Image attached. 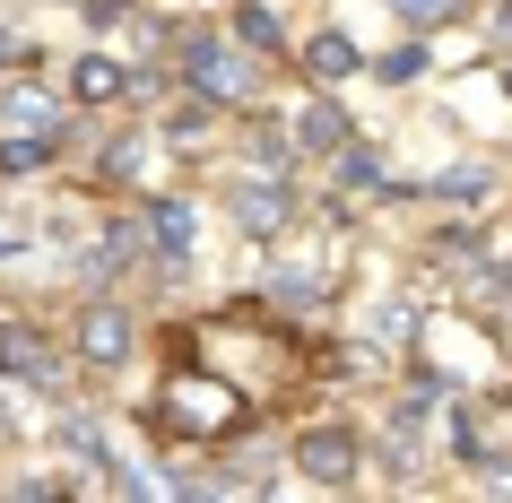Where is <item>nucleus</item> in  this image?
<instances>
[{"label": "nucleus", "mask_w": 512, "mask_h": 503, "mask_svg": "<svg viewBox=\"0 0 512 503\" xmlns=\"http://www.w3.org/2000/svg\"><path fill=\"white\" fill-rule=\"evenodd\" d=\"M53 165V131L44 139H0V174H44Z\"/></svg>", "instance_id": "nucleus-14"}, {"label": "nucleus", "mask_w": 512, "mask_h": 503, "mask_svg": "<svg viewBox=\"0 0 512 503\" xmlns=\"http://www.w3.org/2000/svg\"><path fill=\"white\" fill-rule=\"evenodd\" d=\"M191 200H148V243H157V261H191Z\"/></svg>", "instance_id": "nucleus-8"}, {"label": "nucleus", "mask_w": 512, "mask_h": 503, "mask_svg": "<svg viewBox=\"0 0 512 503\" xmlns=\"http://www.w3.org/2000/svg\"><path fill=\"white\" fill-rule=\"evenodd\" d=\"M79 347H87V365H113V356L131 347V313H122V304H87Z\"/></svg>", "instance_id": "nucleus-7"}, {"label": "nucleus", "mask_w": 512, "mask_h": 503, "mask_svg": "<svg viewBox=\"0 0 512 503\" xmlns=\"http://www.w3.org/2000/svg\"><path fill=\"white\" fill-rule=\"evenodd\" d=\"M270 304H287V313H313V304H322V278H313V269H270Z\"/></svg>", "instance_id": "nucleus-11"}, {"label": "nucleus", "mask_w": 512, "mask_h": 503, "mask_svg": "<svg viewBox=\"0 0 512 503\" xmlns=\"http://www.w3.org/2000/svg\"><path fill=\"white\" fill-rule=\"evenodd\" d=\"M504 295H512V269H504Z\"/></svg>", "instance_id": "nucleus-21"}, {"label": "nucleus", "mask_w": 512, "mask_h": 503, "mask_svg": "<svg viewBox=\"0 0 512 503\" xmlns=\"http://www.w3.org/2000/svg\"><path fill=\"white\" fill-rule=\"evenodd\" d=\"M374 330H382V339H408V330H417V313H408V304H382Z\"/></svg>", "instance_id": "nucleus-18"}, {"label": "nucleus", "mask_w": 512, "mask_h": 503, "mask_svg": "<svg viewBox=\"0 0 512 503\" xmlns=\"http://www.w3.org/2000/svg\"><path fill=\"white\" fill-rule=\"evenodd\" d=\"M183 79L191 96H209V105H252L261 79H252V44H226V35H183Z\"/></svg>", "instance_id": "nucleus-1"}, {"label": "nucleus", "mask_w": 512, "mask_h": 503, "mask_svg": "<svg viewBox=\"0 0 512 503\" xmlns=\"http://www.w3.org/2000/svg\"><path fill=\"white\" fill-rule=\"evenodd\" d=\"M0 61H18V44H9V35H0Z\"/></svg>", "instance_id": "nucleus-20"}, {"label": "nucleus", "mask_w": 512, "mask_h": 503, "mask_svg": "<svg viewBox=\"0 0 512 503\" xmlns=\"http://www.w3.org/2000/svg\"><path fill=\"white\" fill-rule=\"evenodd\" d=\"M131 261H139V226H122V217H113V226H105V243L87 252V269H131Z\"/></svg>", "instance_id": "nucleus-13"}, {"label": "nucleus", "mask_w": 512, "mask_h": 503, "mask_svg": "<svg viewBox=\"0 0 512 503\" xmlns=\"http://www.w3.org/2000/svg\"><path fill=\"white\" fill-rule=\"evenodd\" d=\"M96 174H105V183H148V174H157V165H148V139H113L105 157H96Z\"/></svg>", "instance_id": "nucleus-10"}, {"label": "nucleus", "mask_w": 512, "mask_h": 503, "mask_svg": "<svg viewBox=\"0 0 512 503\" xmlns=\"http://www.w3.org/2000/svg\"><path fill=\"white\" fill-rule=\"evenodd\" d=\"M391 9H400L408 27H443V18H452L460 0H391Z\"/></svg>", "instance_id": "nucleus-17"}, {"label": "nucleus", "mask_w": 512, "mask_h": 503, "mask_svg": "<svg viewBox=\"0 0 512 503\" xmlns=\"http://www.w3.org/2000/svg\"><path fill=\"white\" fill-rule=\"evenodd\" d=\"M53 96H44V87H18V105H9V122H44V131H53Z\"/></svg>", "instance_id": "nucleus-16"}, {"label": "nucleus", "mask_w": 512, "mask_h": 503, "mask_svg": "<svg viewBox=\"0 0 512 503\" xmlns=\"http://www.w3.org/2000/svg\"><path fill=\"white\" fill-rule=\"evenodd\" d=\"M304 70H313V79H348L356 44H348V35H313V44H304Z\"/></svg>", "instance_id": "nucleus-12"}, {"label": "nucleus", "mask_w": 512, "mask_h": 503, "mask_svg": "<svg viewBox=\"0 0 512 503\" xmlns=\"http://www.w3.org/2000/svg\"><path fill=\"white\" fill-rule=\"evenodd\" d=\"M235 217H243V235H278L296 217V200L278 191V174H261V183H235Z\"/></svg>", "instance_id": "nucleus-5"}, {"label": "nucleus", "mask_w": 512, "mask_h": 503, "mask_svg": "<svg viewBox=\"0 0 512 503\" xmlns=\"http://www.w3.org/2000/svg\"><path fill=\"white\" fill-rule=\"evenodd\" d=\"M0 373L27 382V391H53L61 382V347L35 330V321H0Z\"/></svg>", "instance_id": "nucleus-3"}, {"label": "nucleus", "mask_w": 512, "mask_h": 503, "mask_svg": "<svg viewBox=\"0 0 512 503\" xmlns=\"http://www.w3.org/2000/svg\"><path fill=\"white\" fill-rule=\"evenodd\" d=\"M235 35L252 44V53H278V18L270 9H235Z\"/></svg>", "instance_id": "nucleus-15"}, {"label": "nucleus", "mask_w": 512, "mask_h": 503, "mask_svg": "<svg viewBox=\"0 0 512 503\" xmlns=\"http://www.w3.org/2000/svg\"><path fill=\"white\" fill-rule=\"evenodd\" d=\"M296 469L313 477V486H348L356 477V434L348 425H304L296 434Z\"/></svg>", "instance_id": "nucleus-4"}, {"label": "nucleus", "mask_w": 512, "mask_h": 503, "mask_svg": "<svg viewBox=\"0 0 512 503\" xmlns=\"http://www.w3.org/2000/svg\"><path fill=\"white\" fill-rule=\"evenodd\" d=\"M165 425H183V443H217L235 425V399L217 391L209 373H174L165 382Z\"/></svg>", "instance_id": "nucleus-2"}, {"label": "nucleus", "mask_w": 512, "mask_h": 503, "mask_svg": "<svg viewBox=\"0 0 512 503\" xmlns=\"http://www.w3.org/2000/svg\"><path fill=\"white\" fill-rule=\"evenodd\" d=\"M296 148L304 157H339V148H348V113L330 105V96H313V105L296 113Z\"/></svg>", "instance_id": "nucleus-6"}, {"label": "nucleus", "mask_w": 512, "mask_h": 503, "mask_svg": "<svg viewBox=\"0 0 512 503\" xmlns=\"http://www.w3.org/2000/svg\"><path fill=\"white\" fill-rule=\"evenodd\" d=\"M70 87H79V105H113V96L131 87V70H122V61H105V53H87L79 70H70Z\"/></svg>", "instance_id": "nucleus-9"}, {"label": "nucleus", "mask_w": 512, "mask_h": 503, "mask_svg": "<svg viewBox=\"0 0 512 503\" xmlns=\"http://www.w3.org/2000/svg\"><path fill=\"white\" fill-rule=\"evenodd\" d=\"M417 70H426V53H417V44H400V53L382 61V79H417Z\"/></svg>", "instance_id": "nucleus-19"}]
</instances>
